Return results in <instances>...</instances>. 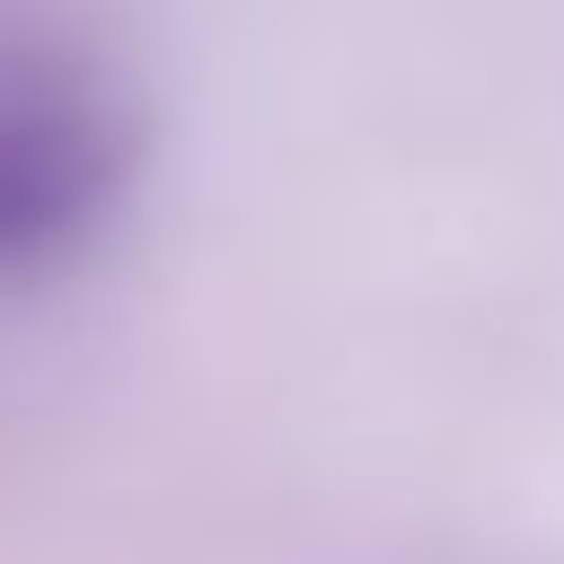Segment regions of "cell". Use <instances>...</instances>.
I'll return each instance as SVG.
<instances>
[{"mask_svg":"<svg viewBox=\"0 0 564 564\" xmlns=\"http://www.w3.org/2000/svg\"><path fill=\"white\" fill-rule=\"evenodd\" d=\"M141 167V123L97 62L53 44L0 53V282H44L79 264L123 212Z\"/></svg>","mask_w":564,"mask_h":564,"instance_id":"cell-1","label":"cell"}]
</instances>
